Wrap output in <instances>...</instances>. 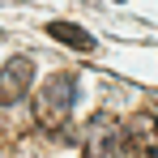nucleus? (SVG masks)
Segmentation results:
<instances>
[{
    "instance_id": "obj_1",
    "label": "nucleus",
    "mask_w": 158,
    "mask_h": 158,
    "mask_svg": "<svg viewBox=\"0 0 158 158\" xmlns=\"http://www.w3.org/2000/svg\"><path fill=\"white\" fill-rule=\"evenodd\" d=\"M73 103H77V77H73V73H52V77L34 90V115H39L43 128L69 124Z\"/></svg>"
},
{
    "instance_id": "obj_2",
    "label": "nucleus",
    "mask_w": 158,
    "mask_h": 158,
    "mask_svg": "<svg viewBox=\"0 0 158 158\" xmlns=\"http://www.w3.org/2000/svg\"><path fill=\"white\" fill-rule=\"evenodd\" d=\"M120 154L124 158H158V115L132 111L120 124Z\"/></svg>"
},
{
    "instance_id": "obj_3",
    "label": "nucleus",
    "mask_w": 158,
    "mask_h": 158,
    "mask_svg": "<svg viewBox=\"0 0 158 158\" xmlns=\"http://www.w3.org/2000/svg\"><path fill=\"white\" fill-rule=\"evenodd\" d=\"M30 85H34V60L30 56H9L4 69H0V103L4 107L22 103L30 94Z\"/></svg>"
},
{
    "instance_id": "obj_4",
    "label": "nucleus",
    "mask_w": 158,
    "mask_h": 158,
    "mask_svg": "<svg viewBox=\"0 0 158 158\" xmlns=\"http://www.w3.org/2000/svg\"><path fill=\"white\" fill-rule=\"evenodd\" d=\"M85 150L90 158H115L120 154V124H115V115H90V124H85Z\"/></svg>"
},
{
    "instance_id": "obj_5",
    "label": "nucleus",
    "mask_w": 158,
    "mask_h": 158,
    "mask_svg": "<svg viewBox=\"0 0 158 158\" xmlns=\"http://www.w3.org/2000/svg\"><path fill=\"white\" fill-rule=\"evenodd\" d=\"M47 34L60 39V43H69V47H77V52H94V34L73 26V22H47Z\"/></svg>"
}]
</instances>
